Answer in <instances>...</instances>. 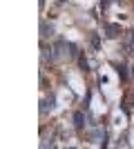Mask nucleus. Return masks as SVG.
<instances>
[{
    "mask_svg": "<svg viewBox=\"0 0 134 149\" xmlns=\"http://www.w3.org/2000/svg\"><path fill=\"white\" fill-rule=\"evenodd\" d=\"M107 31H109V33H107L109 38H116V36H119V27H116V25H109Z\"/></svg>",
    "mask_w": 134,
    "mask_h": 149,
    "instance_id": "nucleus-1",
    "label": "nucleus"
},
{
    "mask_svg": "<svg viewBox=\"0 0 134 149\" xmlns=\"http://www.w3.org/2000/svg\"><path fill=\"white\" fill-rule=\"evenodd\" d=\"M74 120H76V127H81V125H83V113H76Z\"/></svg>",
    "mask_w": 134,
    "mask_h": 149,
    "instance_id": "nucleus-2",
    "label": "nucleus"
}]
</instances>
